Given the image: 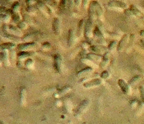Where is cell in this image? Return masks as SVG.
Here are the masks:
<instances>
[{"instance_id":"obj_1","label":"cell","mask_w":144,"mask_h":124,"mask_svg":"<svg viewBox=\"0 0 144 124\" xmlns=\"http://www.w3.org/2000/svg\"><path fill=\"white\" fill-rule=\"evenodd\" d=\"M8 29L7 28V26L6 25V24H4L2 27V35L4 36V37L7 38V39H10V40L13 41L19 42L20 41V39L18 37H16V36H15L14 35L10 34V33H8Z\"/></svg>"},{"instance_id":"obj_2","label":"cell","mask_w":144,"mask_h":124,"mask_svg":"<svg viewBox=\"0 0 144 124\" xmlns=\"http://www.w3.org/2000/svg\"><path fill=\"white\" fill-rule=\"evenodd\" d=\"M62 63V59L61 56L59 54H56L54 56V62L53 67L55 70L60 72L61 70V65Z\"/></svg>"},{"instance_id":"obj_3","label":"cell","mask_w":144,"mask_h":124,"mask_svg":"<svg viewBox=\"0 0 144 124\" xmlns=\"http://www.w3.org/2000/svg\"><path fill=\"white\" fill-rule=\"evenodd\" d=\"M35 46V43L34 42H28V43H21L18 45V49L20 51H24L26 50H28L31 48L34 47Z\"/></svg>"},{"instance_id":"obj_4","label":"cell","mask_w":144,"mask_h":124,"mask_svg":"<svg viewBox=\"0 0 144 124\" xmlns=\"http://www.w3.org/2000/svg\"><path fill=\"white\" fill-rule=\"evenodd\" d=\"M92 22L89 19L86 21L85 25V35L86 37H89L91 34Z\"/></svg>"},{"instance_id":"obj_5","label":"cell","mask_w":144,"mask_h":124,"mask_svg":"<svg viewBox=\"0 0 144 124\" xmlns=\"http://www.w3.org/2000/svg\"><path fill=\"white\" fill-rule=\"evenodd\" d=\"M108 5L110 7H116L122 8L127 7V5L124 2L119 1H110L108 3Z\"/></svg>"},{"instance_id":"obj_6","label":"cell","mask_w":144,"mask_h":124,"mask_svg":"<svg viewBox=\"0 0 144 124\" xmlns=\"http://www.w3.org/2000/svg\"><path fill=\"white\" fill-rule=\"evenodd\" d=\"M92 4L94 5V7L95 8V11L96 14V16L100 17L103 13V8L101 7L100 5L99 4V3L96 1H92Z\"/></svg>"},{"instance_id":"obj_7","label":"cell","mask_w":144,"mask_h":124,"mask_svg":"<svg viewBox=\"0 0 144 124\" xmlns=\"http://www.w3.org/2000/svg\"><path fill=\"white\" fill-rule=\"evenodd\" d=\"M52 30L55 34H60V21L58 18H54L52 21Z\"/></svg>"},{"instance_id":"obj_8","label":"cell","mask_w":144,"mask_h":124,"mask_svg":"<svg viewBox=\"0 0 144 124\" xmlns=\"http://www.w3.org/2000/svg\"><path fill=\"white\" fill-rule=\"evenodd\" d=\"M101 80L100 79H96L92 80L91 81L87 82L83 84V86L85 88H91L95 86L100 85L101 83Z\"/></svg>"},{"instance_id":"obj_9","label":"cell","mask_w":144,"mask_h":124,"mask_svg":"<svg viewBox=\"0 0 144 124\" xmlns=\"http://www.w3.org/2000/svg\"><path fill=\"white\" fill-rule=\"evenodd\" d=\"M128 39V35L127 34H125L123 37H122L121 40L119 42V44L117 46V50L118 51H121L123 48L125 47L126 43H127Z\"/></svg>"},{"instance_id":"obj_10","label":"cell","mask_w":144,"mask_h":124,"mask_svg":"<svg viewBox=\"0 0 144 124\" xmlns=\"http://www.w3.org/2000/svg\"><path fill=\"white\" fill-rule=\"evenodd\" d=\"M118 85L121 87L122 90L124 93L127 94L129 92V87L128 84L125 82V81L122 79L118 80Z\"/></svg>"},{"instance_id":"obj_11","label":"cell","mask_w":144,"mask_h":124,"mask_svg":"<svg viewBox=\"0 0 144 124\" xmlns=\"http://www.w3.org/2000/svg\"><path fill=\"white\" fill-rule=\"evenodd\" d=\"M0 57H1V61L4 63L5 65H8V52L7 50H4V51H2V52H1Z\"/></svg>"},{"instance_id":"obj_12","label":"cell","mask_w":144,"mask_h":124,"mask_svg":"<svg viewBox=\"0 0 144 124\" xmlns=\"http://www.w3.org/2000/svg\"><path fill=\"white\" fill-rule=\"evenodd\" d=\"M33 53L32 52H27V51H22L18 53L17 57L20 60H22L26 59V57L32 56Z\"/></svg>"},{"instance_id":"obj_13","label":"cell","mask_w":144,"mask_h":124,"mask_svg":"<svg viewBox=\"0 0 144 124\" xmlns=\"http://www.w3.org/2000/svg\"><path fill=\"white\" fill-rule=\"evenodd\" d=\"M74 43V33L72 29L69 31L68 38V45L69 47H71Z\"/></svg>"},{"instance_id":"obj_14","label":"cell","mask_w":144,"mask_h":124,"mask_svg":"<svg viewBox=\"0 0 144 124\" xmlns=\"http://www.w3.org/2000/svg\"><path fill=\"white\" fill-rule=\"evenodd\" d=\"M15 46V44L13 43H5L1 44V48L2 50H10L14 48Z\"/></svg>"},{"instance_id":"obj_15","label":"cell","mask_w":144,"mask_h":124,"mask_svg":"<svg viewBox=\"0 0 144 124\" xmlns=\"http://www.w3.org/2000/svg\"><path fill=\"white\" fill-rule=\"evenodd\" d=\"M109 53L107 52L104 54V56L103 57V61H101V62L100 63V66L101 68H104L105 67H106V66L107 65L108 62H109Z\"/></svg>"},{"instance_id":"obj_16","label":"cell","mask_w":144,"mask_h":124,"mask_svg":"<svg viewBox=\"0 0 144 124\" xmlns=\"http://www.w3.org/2000/svg\"><path fill=\"white\" fill-rule=\"evenodd\" d=\"M88 102L87 100H84L81 103L79 104V106H78L77 108V112L80 113V112H82L84 110V109H85L86 107L88 105Z\"/></svg>"},{"instance_id":"obj_17","label":"cell","mask_w":144,"mask_h":124,"mask_svg":"<svg viewBox=\"0 0 144 124\" xmlns=\"http://www.w3.org/2000/svg\"><path fill=\"white\" fill-rule=\"evenodd\" d=\"M8 29L10 30V32L12 33H13V34H15L16 35H20L21 33H22V32H21V31H20V29L19 28H16V27H15L14 25H9Z\"/></svg>"},{"instance_id":"obj_18","label":"cell","mask_w":144,"mask_h":124,"mask_svg":"<svg viewBox=\"0 0 144 124\" xmlns=\"http://www.w3.org/2000/svg\"><path fill=\"white\" fill-rule=\"evenodd\" d=\"M130 10L131 11L133 15L136 16H141L142 15V13H141L140 11L134 5H131L130 6Z\"/></svg>"},{"instance_id":"obj_19","label":"cell","mask_w":144,"mask_h":124,"mask_svg":"<svg viewBox=\"0 0 144 124\" xmlns=\"http://www.w3.org/2000/svg\"><path fill=\"white\" fill-rule=\"evenodd\" d=\"M83 23H84L83 20H81L79 21L78 24L77 29V36L78 37H80L81 33H82V28H83Z\"/></svg>"},{"instance_id":"obj_20","label":"cell","mask_w":144,"mask_h":124,"mask_svg":"<svg viewBox=\"0 0 144 124\" xmlns=\"http://www.w3.org/2000/svg\"><path fill=\"white\" fill-rule=\"evenodd\" d=\"M92 71V69L90 67H87L82 69V70H80L78 73V76H83L87 74H88L89 72H91Z\"/></svg>"},{"instance_id":"obj_21","label":"cell","mask_w":144,"mask_h":124,"mask_svg":"<svg viewBox=\"0 0 144 124\" xmlns=\"http://www.w3.org/2000/svg\"><path fill=\"white\" fill-rule=\"evenodd\" d=\"M94 35L98 38H103V34H102L100 30L99 29L97 26H96L94 31Z\"/></svg>"},{"instance_id":"obj_22","label":"cell","mask_w":144,"mask_h":124,"mask_svg":"<svg viewBox=\"0 0 144 124\" xmlns=\"http://www.w3.org/2000/svg\"><path fill=\"white\" fill-rule=\"evenodd\" d=\"M1 19L5 23L8 22L9 20H10V15H8L7 14H1Z\"/></svg>"},{"instance_id":"obj_23","label":"cell","mask_w":144,"mask_h":124,"mask_svg":"<svg viewBox=\"0 0 144 124\" xmlns=\"http://www.w3.org/2000/svg\"><path fill=\"white\" fill-rule=\"evenodd\" d=\"M19 8H20L19 3L18 2H16L14 3L13 5V6H12V11H13L14 13H16V12H17L19 11Z\"/></svg>"},{"instance_id":"obj_24","label":"cell","mask_w":144,"mask_h":124,"mask_svg":"<svg viewBox=\"0 0 144 124\" xmlns=\"http://www.w3.org/2000/svg\"><path fill=\"white\" fill-rule=\"evenodd\" d=\"M88 58L91 60H96V61H98V60H100L101 57L97 56V55H95V54H88Z\"/></svg>"},{"instance_id":"obj_25","label":"cell","mask_w":144,"mask_h":124,"mask_svg":"<svg viewBox=\"0 0 144 124\" xmlns=\"http://www.w3.org/2000/svg\"><path fill=\"white\" fill-rule=\"evenodd\" d=\"M116 45V41H112L110 42L109 44L108 45V49L110 51H112L114 49Z\"/></svg>"},{"instance_id":"obj_26","label":"cell","mask_w":144,"mask_h":124,"mask_svg":"<svg viewBox=\"0 0 144 124\" xmlns=\"http://www.w3.org/2000/svg\"><path fill=\"white\" fill-rule=\"evenodd\" d=\"M66 4H67V1H65V0L64 1H61L60 2V6H59L60 10V11L64 10V9L66 6Z\"/></svg>"},{"instance_id":"obj_27","label":"cell","mask_w":144,"mask_h":124,"mask_svg":"<svg viewBox=\"0 0 144 124\" xmlns=\"http://www.w3.org/2000/svg\"><path fill=\"white\" fill-rule=\"evenodd\" d=\"M100 77L101 78L103 79H106L108 77H109V72L107 71H104L103 72H102Z\"/></svg>"},{"instance_id":"obj_28","label":"cell","mask_w":144,"mask_h":124,"mask_svg":"<svg viewBox=\"0 0 144 124\" xmlns=\"http://www.w3.org/2000/svg\"><path fill=\"white\" fill-rule=\"evenodd\" d=\"M20 16L19 15L17 14H15L13 16V20L14 23H17L20 20Z\"/></svg>"},{"instance_id":"obj_29","label":"cell","mask_w":144,"mask_h":124,"mask_svg":"<svg viewBox=\"0 0 144 124\" xmlns=\"http://www.w3.org/2000/svg\"><path fill=\"white\" fill-rule=\"evenodd\" d=\"M33 63V62L32 59H28L25 63V65L27 68H30L32 66Z\"/></svg>"},{"instance_id":"obj_30","label":"cell","mask_w":144,"mask_h":124,"mask_svg":"<svg viewBox=\"0 0 144 124\" xmlns=\"http://www.w3.org/2000/svg\"><path fill=\"white\" fill-rule=\"evenodd\" d=\"M26 23H25L24 22H20L19 24H18L17 25V27L19 29H24L26 28Z\"/></svg>"},{"instance_id":"obj_31","label":"cell","mask_w":144,"mask_h":124,"mask_svg":"<svg viewBox=\"0 0 144 124\" xmlns=\"http://www.w3.org/2000/svg\"><path fill=\"white\" fill-rule=\"evenodd\" d=\"M140 78V77L139 76V75H136V76L133 77L131 79V80L130 81V84H133L134 82H136V81H137L138 80H139Z\"/></svg>"},{"instance_id":"obj_32","label":"cell","mask_w":144,"mask_h":124,"mask_svg":"<svg viewBox=\"0 0 144 124\" xmlns=\"http://www.w3.org/2000/svg\"><path fill=\"white\" fill-rule=\"evenodd\" d=\"M91 50L92 51H94V52H96V53H100V52H101V51L100 49V48H99L97 46H92L91 47Z\"/></svg>"},{"instance_id":"obj_33","label":"cell","mask_w":144,"mask_h":124,"mask_svg":"<svg viewBox=\"0 0 144 124\" xmlns=\"http://www.w3.org/2000/svg\"><path fill=\"white\" fill-rule=\"evenodd\" d=\"M33 36V34H29L28 35H25L23 38V41H30L31 39H32Z\"/></svg>"},{"instance_id":"obj_34","label":"cell","mask_w":144,"mask_h":124,"mask_svg":"<svg viewBox=\"0 0 144 124\" xmlns=\"http://www.w3.org/2000/svg\"><path fill=\"white\" fill-rule=\"evenodd\" d=\"M140 91L141 94V99L142 101L144 102V88L142 86L140 87Z\"/></svg>"},{"instance_id":"obj_35","label":"cell","mask_w":144,"mask_h":124,"mask_svg":"<svg viewBox=\"0 0 144 124\" xmlns=\"http://www.w3.org/2000/svg\"><path fill=\"white\" fill-rule=\"evenodd\" d=\"M50 47H51V45L49 42H45V43H44L42 44V48L44 50L49 49V48H50Z\"/></svg>"},{"instance_id":"obj_36","label":"cell","mask_w":144,"mask_h":124,"mask_svg":"<svg viewBox=\"0 0 144 124\" xmlns=\"http://www.w3.org/2000/svg\"><path fill=\"white\" fill-rule=\"evenodd\" d=\"M125 14L128 16H131V15H133L132 14V13L131 12V11L130 10V9H129V10H126L125 11Z\"/></svg>"},{"instance_id":"obj_37","label":"cell","mask_w":144,"mask_h":124,"mask_svg":"<svg viewBox=\"0 0 144 124\" xmlns=\"http://www.w3.org/2000/svg\"><path fill=\"white\" fill-rule=\"evenodd\" d=\"M87 3H88V1H83V2H82V6H83L84 7H86L87 5Z\"/></svg>"},{"instance_id":"obj_38","label":"cell","mask_w":144,"mask_h":124,"mask_svg":"<svg viewBox=\"0 0 144 124\" xmlns=\"http://www.w3.org/2000/svg\"><path fill=\"white\" fill-rule=\"evenodd\" d=\"M74 2H75V4H76V5H77V6H78L79 4H80V1H75Z\"/></svg>"},{"instance_id":"obj_39","label":"cell","mask_w":144,"mask_h":124,"mask_svg":"<svg viewBox=\"0 0 144 124\" xmlns=\"http://www.w3.org/2000/svg\"><path fill=\"white\" fill-rule=\"evenodd\" d=\"M141 42H142V43H143V46H144V41H141Z\"/></svg>"},{"instance_id":"obj_40","label":"cell","mask_w":144,"mask_h":124,"mask_svg":"<svg viewBox=\"0 0 144 124\" xmlns=\"http://www.w3.org/2000/svg\"><path fill=\"white\" fill-rule=\"evenodd\" d=\"M0 124H4V123H3V122H2V121H1V123H0Z\"/></svg>"}]
</instances>
